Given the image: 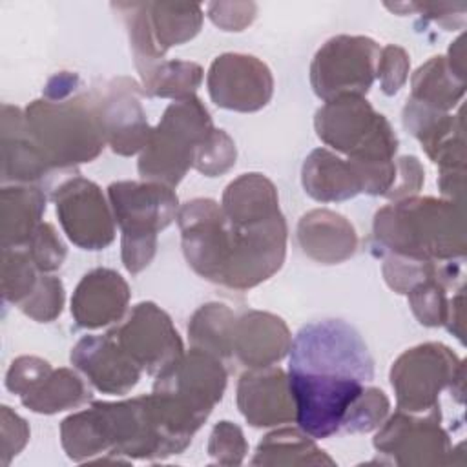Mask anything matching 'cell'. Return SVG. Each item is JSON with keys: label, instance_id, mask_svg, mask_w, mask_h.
<instances>
[{"label": "cell", "instance_id": "obj_1", "mask_svg": "<svg viewBox=\"0 0 467 467\" xmlns=\"http://www.w3.org/2000/svg\"><path fill=\"white\" fill-rule=\"evenodd\" d=\"M376 241L398 255L452 261L465 255L463 204L449 199L407 197L376 212Z\"/></svg>", "mask_w": 467, "mask_h": 467}, {"label": "cell", "instance_id": "obj_2", "mask_svg": "<svg viewBox=\"0 0 467 467\" xmlns=\"http://www.w3.org/2000/svg\"><path fill=\"white\" fill-rule=\"evenodd\" d=\"M24 117L51 168L91 162L106 144L93 95L77 91L66 99H40L26 108Z\"/></svg>", "mask_w": 467, "mask_h": 467}, {"label": "cell", "instance_id": "obj_3", "mask_svg": "<svg viewBox=\"0 0 467 467\" xmlns=\"http://www.w3.org/2000/svg\"><path fill=\"white\" fill-rule=\"evenodd\" d=\"M108 197L122 230V263L137 274L153 259L157 234L175 219L177 195L161 182L120 181L108 186Z\"/></svg>", "mask_w": 467, "mask_h": 467}, {"label": "cell", "instance_id": "obj_4", "mask_svg": "<svg viewBox=\"0 0 467 467\" xmlns=\"http://www.w3.org/2000/svg\"><path fill=\"white\" fill-rule=\"evenodd\" d=\"M288 372L323 381L374 378V359L361 336L345 321L305 325L290 345Z\"/></svg>", "mask_w": 467, "mask_h": 467}, {"label": "cell", "instance_id": "obj_5", "mask_svg": "<svg viewBox=\"0 0 467 467\" xmlns=\"http://www.w3.org/2000/svg\"><path fill=\"white\" fill-rule=\"evenodd\" d=\"M213 131L212 119L195 97L171 102L139 159V173L146 181L175 188L193 166L195 150Z\"/></svg>", "mask_w": 467, "mask_h": 467}, {"label": "cell", "instance_id": "obj_6", "mask_svg": "<svg viewBox=\"0 0 467 467\" xmlns=\"http://www.w3.org/2000/svg\"><path fill=\"white\" fill-rule=\"evenodd\" d=\"M317 137L354 162H390L398 137L389 120L363 97H337L325 102L314 119Z\"/></svg>", "mask_w": 467, "mask_h": 467}, {"label": "cell", "instance_id": "obj_7", "mask_svg": "<svg viewBox=\"0 0 467 467\" xmlns=\"http://www.w3.org/2000/svg\"><path fill=\"white\" fill-rule=\"evenodd\" d=\"M390 383L400 410L420 414L438 409L443 389H463V363L441 343H423L405 350L390 368Z\"/></svg>", "mask_w": 467, "mask_h": 467}, {"label": "cell", "instance_id": "obj_8", "mask_svg": "<svg viewBox=\"0 0 467 467\" xmlns=\"http://www.w3.org/2000/svg\"><path fill=\"white\" fill-rule=\"evenodd\" d=\"M379 46L368 36L339 35L325 42L310 66L314 93L325 102L337 97H363L376 77Z\"/></svg>", "mask_w": 467, "mask_h": 467}, {"label": "cell", "instance_id": "obj_9", "mask_svg": "<svg viewBox=\"0 0 467 467\" xmlns=\"http://www.w3.org/2000/svg\"><path fill=\"white\" fill-rule=\"evenodd\" d=\"M228 230L230 252L223 285L246 290L266 281L281 268L286 254V223L283 213L243 226L228 221Z\"/></svg>", "mask_w": 467, "mask_h": 467}, {"label": "cell", "instance_id": "obj_10", "mask_svg": "<svg viewBox=\"0 0 467 467\" xmlns=\"http://www.w3.org/2000/svg\"><path fill=\"white\" fill-rule=\"evenodd\" d=\"M177 223L188 265L199 275L223 283L230 252V230L223 208L212 199H193L182 204Z\"/></svg>", "mask_w": 467, "mask_h": 467}, {"label": "cell", "instance_id": "obj_11", "mask_svg": "<svg viewBox=\"0 0 467 467\" xmlns=\"http://www.w3.org/2000/svg\"><path fill=\"white\" fill-rule=\"evenodd\" d=\"M374 447L398 465H441L451 463V441L440 425V410L432 409L425 418L398 410L378 431Z\"/></svg>", "mask_w": 467, "mask_h": 467}, {"label": "cell", "instance_id": "obj_12", "mask_svg": "<svg viewBox=\"0 0 467 467\" xmlns=\"http://www.w3.org/2000/svg\"><path fill=\"white\" fill-rule=\"evenodd\" d=\"M126 354L146 372L159 374L184 354L171 319L155 303H139L128 319L109 332Z\"/></svg>", "mask_w": 467, "mask_h": 467}, {"label": "cell", "instance_id": "obj_13", "mask_svg": "<svg viewBox=\"0 0 467 467\" xmlns=\"http://www.w3.org/2000/svg\"><path fill=\"white\" fill-rule=\"evenodd\" d=\"M53 199L58 221L77 246L100 250L113 241V215L100 188L93 181L73 177L57 188Z\"/></svg>", "mask_w": 467, "mask_h": 467}, {"label": "cell", "instance_id": "obj_14", "mask_svg": "<svg viewBox=\"0 0 467 467\" xmlns=\"http://www.w3.org/2000/svg\"><path fill=\"white\" fill-rule=\"evenodd\" d=\"M226 387V370L217 356L199 348L182 354L157 374L155 392L166 394L208 418L213 405L221 401Z\"/></svg>", "mask_w": 467, "mask_h": 467}, {"label": "cell", "instance_id": "obj_15", "mask_svg": "<svg viewBox=\"0 0 467 467\" xmlns=\"http://www.w3.org/2000/svg\"><path fill=\"white\" fill-rule=\"evenodd\" d=\"M212 100L234 111H257L268 104L274 93V78L265 62L252 55L224 53L208 71Z\"/></svg>", "mask_w": 467, "mask_h": 467}, {"label": "cell", "instance_id": "obj_16", "mask_svg": "<svg viewBox=\"0 0 467 467\" xmlns=\"http://www.w3.org/2000/svg\"><path fill=\"white\" fill-rule=\"evenodd\" d=\"M139 95V84L126 77L113 78L93 93L106 142L119 155L144 150L151 135Z\"/></svg>", "mask_w": 467, "mask_h": 467}, {"label": "cell", "instance_id": "obj_17", "mask_svg": "<svg viewBox=\"0 0 467 467\" xmlns=\"http://www.w3.org/2000/svg\"><path fill=\"white\" fill-rule=\"evenodd\" d=\"M237 407L254 427H272L296 420L288 376L279 367L246 370L237 385Z\"/></svg>", "mask_w": 467, "mask_h": 467}, {"label": "cell", "instance_id": "obj_18", "mask_svg": "<svg viewBox=\"0 0 467 467\" xmlns=\"http://www.w3.org/2000/svg\"><path fill=\"white\" fill-rule=\"evenodd\" d=\"M71 363L106 394H126L142 372L109 332L82 337L71 350Z\"/></svg>", "mask_w": 467, "mask_h": 467}, {"label": "cell", "instance_id": "obj_19", "mask_svg": "<svg viewBox=\"0 0 467 467\" xmlns=\"http://www.w3.org/2000/svg\"><path fill=\"white\" fill-rule=\"evenodd\" d=\"M403 126L421 142V148L443 170H465L463 122L460 115H449L407 100Z\"/></svg>", "mask_w": 467, "mask_h": 467}, {"label": "cell", "instance_id": "obj_20", "mask_svg": "<svg viewBox=\"0 0 467 467\" xmlns=\"http://www.w3.org/2000/svg\"><path fill=\"white\" fill-rule=\"evenodd\" d=\"M130 301L128 283L109 268L86 274L71 297V314L84 328H100L122 317Z\"/></svg>", "mask_w": 467, "mask_h": 467}, {"label": "cell", "instance_id": "obj_21", "mask_svg": "<svg viewBox=\"0 0 467 467\" xmlns=\"http://www.w3.org/2000/svg\"><path fill=\"white\" fill-rule=\"evenodd\" d=\"M292 336L274 314L252 310L235 321L234 354L250 368L270 367L290 352Z\"/></svg>", "mask_w": 467, "mask_h": 467}, {"label": "cell", "instance_id": "obj_22", "mask_svg": "<svg viewBox=\"0 0 467 467\" xmlns=\"http://www.w3.org/2000/svg\"><path fill=\"white\" fill-rule=\"evenodd\" d=\"M297 241L303 252L323 265L343 263L354 255L358 235L354 226L330 210H312L299 219Z\"/></svg>", "mask_w": 467, "mask_h": 467}, {"label": "cell", "instance_id": "obj_23", "mask_svg": "<svg viewBox=\"0 0 467 467\" xmlns=\"http://www.w3.org/2000/svg\"><path fill=\"white\" fill-rule=\"evenodd\" d=\"M53 168L33 142L26 128V117L18 108H2V179L35 182Z\"/></svg>", "mask_w": 467, "mask_h": 467}, {"label": "cell", "instance_id": "obj_24", "mask_svg": "<svg viewBox=\"0 0 467 467\" xmlns=\"http://www.w3.org/2000/svg\"><path fill=\"white\" fill-rule=\"evenodd\" d=\"M301 181L305 192L321 202L345 201L361 193V182L354 166L325 148L314 150L305 159Z\"/></svg>", "mask_w": 467, "mask_h": 467}, {"label": "cell", "instance_id": "obj_25", "mask_svg": "<svg viewBox=\"0 0 467 467\" xmlns=\"http://www.w3.org/2000/svg\"><path fill=\"white\" fill-rule=\"evenodd\" d=\"M223 213L237 226L279 215L277 190L261 173H244L232 181L223 193Z\"/></svg>", "mask_w": 467, "mask_h": 467}, {"label": "cell", "instance_id": "obj_26", "mask_svg": "<svg viewBox=\"0 0 467 467\" xmlns=\"http://www.w3.org/2000/svg\"><path fill=\"white\" fill-rule=\"evenodd\" d=\"M46 212V195L36 186L2 188V248H22Z\"/></svg>", "mask_w": 467, "mask_h": 467}, {"label": "cell", "instance_id": "obj_27", "mask_svg": "<svg viewBox=\"0 0 467 467\" xmlns=\"http://www.w3.org/2000/svg\"><path fill=\"white\" fill-rule=\"evenodd\" d=\"M410 88V100L447 113L463 97L465 80L451 71L445 57H432L416 69Z\"/></svg>", "mask_w": 467, "mask_h": 467}, {"label": "cell", "instance_id": "obj_28", "mask_svg": "<svg viewBox=\"0 0 467 467\" xmlns=\"http://www.w3.org/2000/svg\"><path fill=\"white\" fill-rule=\"evenodd\" d=\"M254 465H334L303 431L281 429L266 434L255 451Z\"/></svg>", "mask_w": 467, "mask_h": 467}, {"label": "cell", "instance_id": "obj_29", "mask_svg": "<svg viewBox=\"0 0 467 467\" xmlns=\"http://www.w3.org/2000/svg\"><path fill=\"white\" fill-rule=\"evenodd\" d=\"M89 396V389L80 376L69 368H58L51 370L38 385L20 396V400L33 412L55 414L82 405Z\"/></svg>", "mask_w": 467, "mask_h": 467}, {"label": "cell", "instance_id": "obj_30", "mask_svg": "<svg viewBox=\"0 0 467 467\" xmlns=\"http://www.w3.org/2000/svg\"><path fill=\"white\" fill-rule=\"evenodd\" d=\"M148 20L157 47L164 53L171 46L192 40L202 24V11L197 4L151 2L148 4Z\"/></svg>", "mask_w": 467, "mask_h": 467}, {"label": "cell", "instance_id": "obj_31", "mask_svg": "<svg viewBox=\"0 0 467 467\" xmlns=\"http://www.w3.org/2000/svg\"><path fill=\"white\" fill-rule=\"evenodd\" d=\"M235 316L223 303L202 305L188 325V336L193 348L217 358H228L234 352Z\"/></svg>", "mask_w": 467, "mask_h": 467}, {"label": "cell", "instance_id": "obj_32", "mask_svg": "<svg viewBox=\"0 0 467 467\" xmlns=\"http://www.w3.org/2000/svg\"><path fill=\"white\" fill-rule=\"evenodd\" d=\"M140 78L148 95L179 100L195 93L202 80V69L195 62L161 60L144 71Z\"/></svg>", "mask_w": 467, "mask_h": 467}, {"label": "cell", "instance_id": "obj_33", "mask_svg": "<svg viewBox=\"0 0 467 467\" xmlns=\"http://www.w3.org/2000/svg\"><path fill=\"white\" fill-rule=\"evenodd\" d=\"M60 438L66 454L77 462L89 460L108 451L99 414L93 405L66 418L60 425Z\"/></svg>", "mask_w": 467, "mask_h": 467}, {"label": "cell", "instance_id": "obj_34", "mask_svg": "<svg viewBox=\"0 0 467 467\" xmlns=\"http://www.w3.org/2000/svg\"><path fill=\"white\" fill-rule=\"evenodd\" d=\"M36 266L26 248L2 250V292L11 303H22L36 286Z\"/></svg>", "mask_w": 467, "mask_h": 467}, {"label": "cell", "instance_id": "obj_35", "mask_svg": "<svg viewBox=\"0 0 467 467\" xmlns=\"http://www.w3.org/2000/svg\"><path fill=\"white\" fill-rule=\"evenodd\" d=\"M407 296H409L410 308L421 325L425 327L445 325L449 301L445 296V285L438 277H431L418 283L407 292Z\"/></svg>", "mask_w": 467, "mask_h": 467}, {"label": "cell", "instance_id": "obj_36", "mask_svg": "<svg viewBox=\"0 0 467 467\" xmlns=\"http://www.w3.org/2000/svg\"><path fill=\"white\" fill-rule=\"evenodd\" d=\"M389 398L376 387L363 389L348 407L343 425L348 432H368L378 429L389 414Z\"/></svg>", "mask_w": 467, "mask_h": 467}, {"label": "cell", "instance_id": "obj_37", "mask_svg": "<svg viewBox=\"0 0 467 467\" xmlns=\"http://www.w3.org/2000/svg\"><path fill=\"white\" fill-rule=\"evenodd\" d=\"M235 144L228 133L215 130L199 144L193 157V166L208 177L221 175L235 164Z\"/></svg>", "mask_w": 467, "mask_h": 467}, {"label": "cell", "instance_id": "obj_38", "mask_svg": "<svg viewBox=\"0 0 467 467\" xmlns=\"http://www.w3.org/2000/svg\"><path fill=\"white\" fill-rule=\"evenodd\" d=\"M64 305V286L60 279L53 275H42L38 277L36 286L33 292L20 303V308L24 314L36 321H53L60 312Z\"/></svg>", "mask_w": 467, "mask_h": 467}, {"label": "cell", "instance_id": "obj_39", "mask_svg": "<svg viewBox=\"0 0 467 467\" xmlns=\"http://www.w3.org/2000/svg\"><path fill=\"white\" fill-rule=\"evenodd\" d=\"M24 248L40 272H53L60 268L66 257V246L62 244L53 226L47 223L38 224Z\"/></svg>", "mask_w": 467, "mask_h": 467}, {"label": "cell", "instance_id": "obj_40", "mask_svg": "<svg viewBox=\"0 0 467 467\" xmlns=\"http://www.w3.org/2000/svg\"><path fill=\"white\" fill-rule=\"evenodd\" d=\"M248 451L243 431L232 421H219L208 441V454L223 465H239Z\"/></svg>", "mask_w": 467, "mask_h": 467}, {"label": "cell", "instance_id": "obj_41", "mask_svg": "<svg viewBox=\"0 0 467 467\" xmlns=\"http://www.w3.org/2000/svg\"><path fill=\"white\" fill-rule=\"evenodd\" d=\"M409 73V55L403 47L389 44L379 49L376 75L385 95H394L401 89Z\"/></svg>", "mask_w": 467, "mask_h": 467}, {"label": "cell", "instance_id": "obj_42", "mask_svg": "<svg viewBox=\"0 0 467 467\" xmlns=\"http://www.w3.org/2000/svg\"><path fill=\"white\" fill-rule=\"evenodd\" d=\"M51 370L53 368L47 361L35 356H22L11 363L5 376V387L15 394L24 396L35 385H38Z\"/></svg>", "mask_w": 467, "mask_h": 467}, {"label": "cell", "instance_id": "obj_43", "mask_svg": "<svg viewBox=\"0 0 467 467\" xmlns=\"http://www.w3.org/2000/svg\"><path fill=\"white\" fill-rule=\"evenodd\" d=\"M423 168L416 157H401L396 162V179L392 188L385 197H390L394 201L412 197L420 192L423 184Z\"/></svg>", "mask_w": 467, "mask_h": 467}, {"label": "cell", "instance_id": "obj_44", "mask_svg": "<svg viewBox=\"0 0 467 467\" xmlns=\"http://www.w3.org/2000/svg\"><path fill=\"white\" fill-rule=\"evenodd\" d=\"M244 4H210L208 16L212 22L224 31H241L243 27L250 26V22L255 16V4H248L246 9H243Z\"/></svg>", "mask_w": 467, "mask_h": 467}, {"label": "cell", "instance_id": "obj_45", "mask_svg": "<svg viewBox=\"0 0 467 467\" xmlns=\"http://www.w3.org/2000/svg\"><path fill=\"white\" fill-rule=\"evenodd\" d=\"M465 170H443L440 175V190L441 193L454 202L463 204V190H465Z\"/></svg>", "mask_w": 467, "mask_h": 467}, {"label": "cell", "instance_id": "obj_46", "mask_svg": "<svg viewBox=\"0 0 467 467\" xmlns=\"http://www.w3.org/2000/svg\"><path fill=\"white\" fill-rule=\"evenodd\" d=\"M445 325L460 341H463V332H465L463 325L465 323H463V292L462 290L452 297V301H449Z\"/></svg>", "mask_w": 467, "mask_h": 467}, {"label": "cell", "instance_id": "obj_47", "mask_svg": "<svg viewBox=\"0 0 467 467\" xmlns=\"http://www.w3.org/2000/svg\"><path fill=\"white\" fill-rule=\"evenodd\" d=\"M463 35H460L454 42H452V46L449 47V58H445L447 60V64H449V67H451V71L454 73V75H458L460 78H463L465 80V62H463Z\"/></svg>", "mask_w": 467, "mask_h": 467}]
</instances>
